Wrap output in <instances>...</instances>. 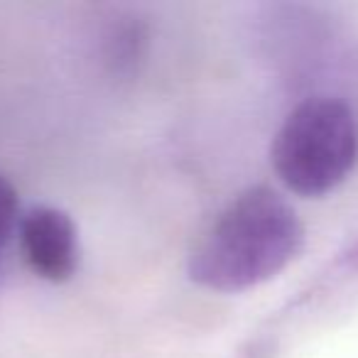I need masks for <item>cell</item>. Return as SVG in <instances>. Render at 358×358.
<instances>
[{"label": "cell", "instance_id": "1", "mask_svg": "<svg viewBox=\"0 0 358 358\" xmlns=\"http://www.w3.org/2000/svg\"><path fill=\"white\" fill-rule=\"evenodd\" d=\"M304 243L307 231L294 206L270 187H248L194 243L187 275L214 292H245L287 270Z\"/></svg>", "mask_w": 358, "mask_h": 358}, {"label": "cell", "instance_id": "2", "mask_svg": "<svg viewBox=\"0 0 358 358\" xmlns=\"http://www.w3.org/2000/svg\"><path fill=\"white\" fill-rule=\"evenodd\" d=\"M270 162L292 194L304 199L331 194L358 164L356 113L336 96L299 101L275 133Z\"/></svg>", "mask_w": 358, "mask_h": 358}, {"label": "cell", "instance_id": "3", "mask_svg": "<svg viewBox=\"0 0 358 358\" xmlns=\"http://www.w3.org/2000/svg\"><path fill=\"white\" fill-rule=\"evenodd\" d=\"M25 263L47 282H66L79 270V231L66 211L57 206H32L17 229Z\"/></svg>", "mask_w": 358, "mask_h": 358}, {"label": "cell", "instance_id": "4", "mask_svg": "<svg viewBox=\"0 0 358 358\" xmlns=\"http://www.w3.org/2000/svg\"><path fill=\"white\" fill-rule=\"evenodd\" d=\"M145 45V32L138 25H123L108 37V62L115 69H128L133 59H140Z\"/></svg>", "mask_w": 358, "mask_h": 358}, {"label": "cell", "instance_id": "5", "mask_svg": "<svg viewBox=\"0 0 358 358\" xmlns=\"http://www.w3.org/2000/svg\"><path fill=\"white\" fill-rule=\"evenodd\" d=\"M20 219V199H17L15 187L6 177H0V260H3L6 248L10 245L13 236H17Z\"/></svg>", "mask_w": 358, "mask_h": 358}, {"label": "cell", "instance_id": "6", "mask_svg": "<svg viewBox=\"0 0 358 358\" xmlns=\"http://www.w3.org/2000/svg\"><path fill=\"white\" fill-rule=\"evenodd\" d=\"M331 275L334 278H341V280H348V278H358V241L351 243L331 265Z\"/></svg>", "mask_w": 358, "mask_h": 358}]
</instances>
